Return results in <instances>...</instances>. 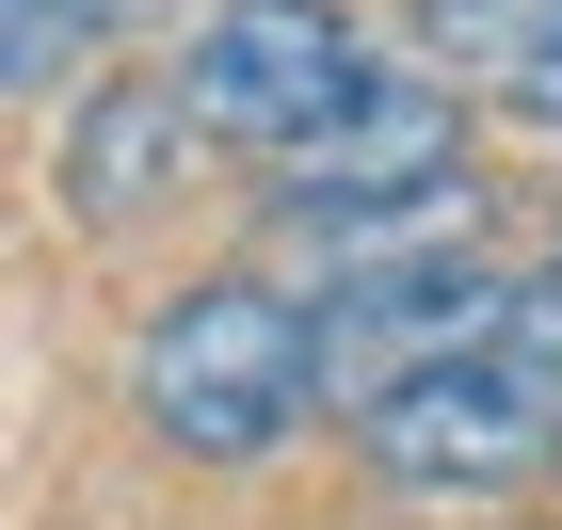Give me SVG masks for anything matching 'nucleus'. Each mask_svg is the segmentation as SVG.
Segmentation results:
<instances>
[{"label": "nucleus", "instance_id": "f257e3e1", "mask_svg": "<svg viewBox=\"0 0 562 530\" xmlns=\"http://www.w3.org/2000/svg\"><path fill=\"white\" fill-rule=\"evenodd\" d=\"M130 418L177 466H273V450L322 418L305 290H273V273H193V290H161L145 338H130Z\"/></svg>", "mask_w": 562, "mask_h": 530}, {"label": "nucleus", "instance_id": "f03ea898", "mask_svg": "<svg viewBox=\"0 0 562 530\" xmlns=\"http://www.w3.org/2000/svg\"><path fill=\"white\" fill-rule=\"evenodd\" d=\"M273 241H322V258H386V241H467V97L434 65H370V81L258 161Z\"/></svg>", "mask_w": 562, "mask_h": 530}, {"label": "nucleus", "instance_id": "7ed1b4c3", "mask_svg": "<svg viewBox=\"0 0 562 530\" xmlns=\"http://www.w3.org/2000/svg\"><path fill=\"white\" fill-rule=\"evenodd\" d=\"M515 338V273H482L467 241H386V258H322L305 290V370H322V418H370L386 386L450 370V353Z\"/></svg>", "mask_w": 562, "mask_h": 530}, {"label": "nucleus", "instance_id": "20e7f679", "mask_svg": "<svg viewBox=\"0 0 562 530\" xmlns=\"http://www.w3.org/2000/svg\"><path fill=\"white\" fill-rule=\"evenodd\" d=\"M353 450H370L386 498H515V483L562 466V370L515 353V338H482L450 370H418V386H386L353 418Z\"/></svg>", "mask_w": 562, "mask_h": 530}, {"label": "nucleus", "instance_id": "39448f33", "mask_svg": "<svg viewBox=\"0 0 562 530\" xmlns=\"http://www.w3.org/2000/svg\"><path fill=\"white\" fill-rule=\"evenodd\" d=\"M161 81H177V113H193V145H225V161H290V145L370 81V48H353L338 0H210Z\"/></svg>", "mask_w": 562, "mask_h": 530}, {"label": "nucleus", "instance_id": "423d86ee", "mask_svg": "<svg viewBox=\"0 0 562 530\" xmlns=\"http://www.w3.org/2000/svg\"><path fill=\"white\" fill-rule=\"evenodd\" d=\"M177 177H193L177 81H97L81 113H65V210H81V225H145Z\"/></svg>", "mask_w": 562, "mask_h": 530}, {"label": "nucleus", "instance_id": "0eeeda50", "mask_svg": "<svg viewBox=\"0 0 562 530\" xmlns=\"http://www.w3.org/2000/svg\"><path fill=\"white\" fill-rule=\"evenodd\" d=\"M530 33H547V0H418V65L434 81H498Z\"/></svg>", "mask_w": 562, "mask_h": 530}, {"label": "nucleus", "instance_id": "6e6552de", "mask_svg": "<svg viewBox=\"0 0 562 530\" xmlns=\"http://www.w3.org/2000/svg\"><path fill=\"white\" fill-rule=\"evenodd\" d=\"M81 33H97L81 0H0V97H48L81 65Z\"/></svg>", "mask_w": 562, "mask_h": 530}, {"label": "nucleus", "instance_id": "1a4fd4ad", "mask_svg": "<svg viewBox=\"0 0 562 530\" xmlns=\"http://www.w3.org/2000/svg\"><path fill=\"white\" fill-rule=\"evenodd\" d=\"M498 113H515L530 145H562V0H547V33H530L515 65H498Z\"/></svg>", "mask_w": 562, "mask_h": 530}, {"label": "nucleus", "instance_id": "9d476101", "mask_svg": "<svg viewBox=\"0 0 562 530\" xmlns=\"http://www.w3.org/2000/svg\"><path fill=\"white\" fill-rule=\"evenodd\" d=\"M515 353H547V370H562V258L515 273Z\"/></svg>", "mask_w": 562, "mask_h": 530}, {"label": "nucleus", "instance_id": "9b49d317", "mask_svg": "<svg viewBox=\"0 0 562 530\" xmlns=\"http://www.w3.org/2000/svg\"><path fill=\"white\" fill-rule=\"evenodd\" d=\"M81 16H97V33H113V16H161V0H81Z\"/></svg>", "mask_w": 562, "mask_h": 530}]
</instances>
